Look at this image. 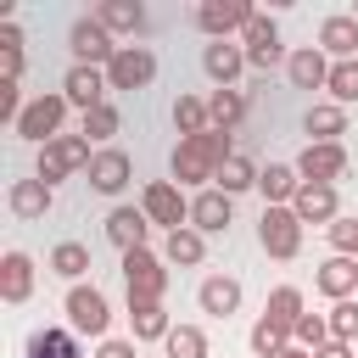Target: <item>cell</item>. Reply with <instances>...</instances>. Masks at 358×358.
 <instances>
[{
	"instance_id": "1",
	"label": "cell",
	"mask_w": 358,
	"mask_h": 358,
	"mask_svg": "<svg viewBox=\"0 0 358 358\" xmlns=\"http://www.w3.org/2000/svg\"><path fill=\"white\" fill-rule=\"evenodd\" d=\"M229 157H235V140H229V134H218V129L190 134V140L173 145V179H179V185H207V179H218V168H224Z\"/></svg>"
},
{
	"instance_id": "2",
	"label": "cell",
	"mask_w": 358,
	"mask_h": 358,
	"mask_svg": "<svg viewBox=\"0 0 358 358\" xmlns=\"http://www.w3.org/2000/svg\"><path fill=\"white\" fill-rule=\"evenodd\" d=\"M62 117H67V95H62V90H45V95H34V101L22 106V117L11 123V134L28 140V145H50V140L62 134Z\"/></svg>"
},
{
	"instance_id": "3",
	"label": "cell",
	"mask_w": 358,
	"mask_h": 358,
	"mask_svg": "<svg viewBox=\"0 0 358 358\" xmlns=\"http://www.w3.org/2000/svg\"><path fill=\"white\" fill-rule=\"evenodd\" d=\"M106 324H112L106 291H101V285H67V330H73V336L106 341Z\"/></svg>"
},
{
	"instance_id": "4",
	"label": "cell",
	"mask_w": 358,
	"mask_h": 358,
	"mask_svg": "<svg viewBox=\"0 0 358 358\" xmlns=\"http://www.w3.org/2000/svg\"><path fill=\"white\" fill-rule=\"evenodd\" d=\"M90 140L84 134H56L50 145H39V168H34V179H45V185H56V179H67V173H78V168H90Z\"/></svg>"
},
{
	"instance_id": "5",
	"label": "cell",
	"mask_w": 358,
	"mask_h": 358,
	"mask_svg": "<svg viewBox=\"0 0 358 358\" xmlns=\"http://www.w3.org/2000/svg\"><path fill=\"white\" fill-rule=\"evenodd\" d=\"M123 285H129V302H162V291H168V268H162V257H157L151 246L123 252Z\"/></svg>"
},
{
	"instance_id": "6",
	"label": "cell",
	"mask_w": 358,
	"mask_h": 358,
	"mask_svg": "<svg viewBox=\"0 0 358 358\" xmlns=\"http://www.w3.org/2000/svg\"><path fill=\"white\" fill-rule=\"evenodd\" d=\"M257 241H263L268 257L291 263V257L302 252V218H296L291 207H263V218H257Z\"/></svg>"
},
{
	"instance_id": "7",
	"label": "cell",
	"mask_w": 358,
	"mask_h": 358,
	"mask_svg": "<svg viewBox=\"0 0 358 358\" xmlns=\"http://www.w3.org/2000/svg\"><path fill=\"white\" fill-rule=\"evenodd\" d=\"M140 213H145L151 224H162L168 235L190 224V201L179 196V185H173V179H151V185L140 190Z\"/></svg>"
},
{
	"instance_id": "8",
	"label": "cell",
	"mask_w": 358,
	"mask_h": 358,
	"mask_svg": "<svg viewBox=\"0 0 358 358\" xmlns=\"http://www.w3.org/2000/svg\"><path fill=\"white\" fill-rule=\"evenodd\" d=\"M257 11L246 6V0H201L196 6V28L207 34V39H229V34H246V22H252Z\"/></svg>"
},
{
	"instance_id": "9",
	"label": "cell",
	"mask_w": 358,
	"mask_h": 358,
	"mask_svg": "<svg viewBox=\"0 0 358 358\" xmlns=\"http://www.w3.org/2000/svg\"><path fill=\"white\" fill-rule=\"evenodd\" d=\"M157 78V56L145 45H117V56L106 62V84L112 90H145Z\"/></svg>"
},
{
	"instance_id": "10",
	"label": "cell",
	"mask_w": 358,
	"mask_h": 358,
	"mask_svg": "<svg viewBox=\"0 0 358 358\" xmlns=\"http://www.w3.org/2000/svg\"><path fill=\"white\" fill-rule=\"evenodd\" d=\"M106 67H84V62H73L67 67V78H62V95H67V106H78V112H95V106H106Z\"/></svg>"
},
{
	"instance_id": "11",
	"label": "cell",
	"mask_w": 358,
	"mask_h": 358,
	"mask_svg": "<svg viewBox=\"0 0 358 358\" xmlns=\"http://www.w3.org/2000/svg\"><path fill=\"white\" fill-rule=\"evenodd\" d=\"M67 45H73V56L84 62V67H106L112 56H117V45H112V34L95 22V17H78L73 28H67Z\"/></svg>"
},
{
	"instance_id": "12",
	"label": "cell",
	"mask_w": 358,
	"mask_h": 358,
	"mask_svg": "<svg viewBox=\"0 0 358 358\" xmlns=\"http://www.w3.org/2000/svg\"><path fill=\"white\" fill-rule=\"evenodd\" d=\"M296 173H302L308 185H336V179L347 173V151H341V140H336V145L308 140V145H302V157H296Z\"/></svg>"
},
{
	"instance_id": "13",
	"label": "cell",
	"mask_w": 358,
	"mask_h": 358,
	"mask_svg": "<svg viewBox=\"0 0 358 358\" xmlns=\"http://www.w3.org/2000/svg\"><path fill=\"white\" fill-rule=\"evenodd\" d=\"M129 173H134V162H129V151H117V145H101V151L90 157V168H84L90 190H101V196H117V190L129 185Z\"/></svg>"
},
{
	"instance_id": "14",
	"label": "cell",
	"mask_w": 358,
	"mask_h": 358,
	"mask_svg": "<svg viewBox=\"0 0 358 358\" xmlns=\"http://www.w3.org/2000/svg\"><path fill=\"white\" fill-rule=\"evenodd\" d=\"M291 213H296L302 224H324V229H330V224L341 218V196H336V185H308V179H302Z\"/></svg>"
},
{
	"instance_id": "15",
	"label": "cell",
	"mask_w": 358,
	"mask_h": 358,
	"mask_svg": "<svg viewBox=\"0 0 358 358\" xmlns=\"http://www.w3.org/2000/svg\"><path fill=\"white\" fill-rule=\"evenodd\" d=\"M285 78H291V90H324L330 84V56L319 45H302V50L285 56Z\"/></svg>"
},
{
	"instance_id": "16",
	"label": "cell",
	"mask_w": 358,
	"mask_h": 358,
	"mask_svg": "<svg viewBox=\"0 0 358 358\" xmlns=\"http://www.w3.org/2000/svg\"><path fill=\"white\" fill-rule=\"evenodd\" d=\"M235 224V196H224V190H201L196 201H190V229H201V235H224Z\"/></svg>"
},
{
	"instance_id": "17",
	"label": "cell",
	"mask_w": 358,
	"mask_h": 358,
	"mask_svg": "<svg viewBox=\"0 0 358 358\" xmlns=\"http://www.w3.org/2000/svg\"><path fill=\"white\" fill-rule=\"evenodd\" d=\"M319 50L330 62H358V22H352V11H336V17L319 22Z\"/></svg>"
},
{
	"instance_id": "18",
	"label": "cell",
	"mask_w": 358,
	"mask_h": 358,
	"mask_svg": "<svg viewBox=\"0 0 358 358\" xmlns=\"http://www.w3.org/2000/svg\"><path fill=\"white\" fill-rule=\"evenodd\" d=\"M201 67H207V78H213L218 90H235V78H241V67H246V45L213 39V45L201 50Z\"/></svg>"
},
{
	"instance_id": "19",
	"label": "cell",
	"mask_w": 358,
	"mask_h": 358,
	"mask_svg": "<svg viewBox=\"0 0 358 358\" xmlns=\"http://www.w3.org/2000/svg\"><path fill=\"white\" fill-rule=\"evenodd\" d=\"M145 235H151V218H145L140 207H112V213H106V241H112L117 252H140Z\"/></svg>"
},
{
	"instance_id": "20",
	"label": "cell",
	"mask_w": 358,
	"mask_h": 358,
	"mask_svg": "<svg viewBox=\"0 0 358 358\" xmlns=\"http://www.w3.org/2000/svg\"><path fill=\"white\" fill-rule=\"evenodd\" d=\"M50 201H56V185H45V179H11V190H6V207L17 218H45Z\"/></svg>"
},
{
	"instance_id": "21",
	"label": "cell",
	"mask_w": 358,
	"mask_h": 358,
	"mask_svg": "<svg viewBox=\"0 0 358 358\" xmlns=\"http://www.w3.org/2000/svg\"><path fill=\"white\" fill-rule=\"evenodd\" d=\"M0 296H6L11 308H22V302L34 296V257H28V252H6V257H0Z\"/></svg>"
},
{
	"instance_id": "22",
	"label": "cell",
	"mask_w": 358,
	"mask_h": 358,
	"mask_svg": "<svg viewBox=\"0 0 358 358\" xmlns=\"http://www.w3.org/2000/svg\"><path fill=\"white\" fill-rule=\"evenodd\" d=\"M257 190H263V201H268V207H291V201H296V190H302L296 162H268V168L257 173Z\"/></svg>"
},
{
	"instance_id": "23",
	"label": "cell",
	"mask_w": 358,
	"mask_h": 358,
	"mask_svg": "<svg viewBox=\"0 0 358 358\" xmlns=\"http://www.w3.org/2000/svg\"><path fill=\"white\" fill-rule=\"evenodd\" d=\"M313 285H319V296L347 302V296L358 291V263H352V257H324V263H319V274H313Z\"/></svg>"
},
{
	"instance_id": "24",
	"label": "cell",
	"mask_w": 358,
	"mask_h": 358,
	"mask_svg": "<svg viewBox=\"0 0 358 358\" xmlns=\"http://www.w3.org/2000/svg\"><path fill=\"white\" fill-rule=\"evenodd\" d=\"M196 302H201V313L229 319V313L241 308V280H235V274H207V280H201V291H196Z\"/></svg>"
},
{
	"instance_id": "25",
	"label": "cell",
	"mask_w": 358,
	"mask_h": 358,
	"mask_svg": "<svg viewBox=\"0 0 358 358\" xmlns=\"http://www.w3.org/2000/svg\"><path fill=\"white\" fill-rule=\"evenodd\" d=\"M90 17H95L106 34H140V28H145V6H134V0H101Z\"/></svg>"
},
{
	"instance_id": "26",
	"label": "cell",
	"mask_w": 358,
	"mask_h": 358,
	"mask_svg": "<svg viewBox=\"0 0 358 358\" xmlns=\"http://www.w3.org/2000/svg\"><path fill=\"white\" fill-rule=\"evenodd\" d=\"M302 129H308L319 145H336V134H347V106H336V101H313L308 117H302Z\"/></svg>"
},
{
	"instance_id": "27",
	"label": "cell",
	"mask_w": 358,
	"mask_h": 358,
	"mask_svg": "<svg viewBox=\"0 0 358 358\" xmlns=\"http://www.w3.org/2000/svg\"><path fill=\"white\" fill-rule=\"evenodd\" d=\"M129 324H134V341H168L173 336V319L162 302H129Z\"/></svg>"
},
{
	"instance_id": "28",
	"label": "cell",
	"mask_w": 358,
	"mask_h": 358,
	"mask_svg": "<svg viewBox=\"0 0 358 358\" xmlns=\"http://www.w3.org/2000/svg\"><path fill=\"white\" fill-rule=\"evenodd\" d=\"M201 257H207V235H201V229H190V224H185V229H173V235L162 241V263H179V268H196Z\"/></svg>"
},
{
	"instance_id": "29",
	"label": "cell",
	"mask_w": 358,
	"mask_h": 358,
	"mask_svg": "<svg viewBox=\"0 0 358 358\" xmlns=\"http://www.w3.org/2000/svg\"><path fill=\"white\" fill-rule=\"evenodd\" d=\"M241 117H246V95H241V90H213V95H207V123H213L218 134H229Z\"/></svg>"
},
{
	"instance_id": "30",
	"label": "cell",
	"mask_w": 358,
	"mask_h": 358,
	"mask_svg": "<svg viewBox=\"0 0 358 358\" xmlns=\"http://www.w3.org/2000/svg\"><path fill=\"white\" fill-rule=\"evenodd\" d=\"M257 173H263V168H257L252 157H241V151H235V157H229V162L218 168V179H213V190H224V196H241V190H257Z\"/></svg>"
},
{
	"instance_id": "31",
	"label": "cell",
	"mask_w": 358,
	"mask_h": 358,
	"mask_svg": "<svg viewBox=\"0 0 358 358\" xmlns=\"http://www.w3.org/2000/svg\"><path fill=\"white\" fill-rule=\"evenodd\" d=\"M84 268H90V246H78V241H56L50 246V274L84 285Z\"/></svg>"
},
{
	"instance_id": "32",
	"label": "cell",
	"mask_w": 358,
	"mask_h": 358,
	"mask_svg": "<svg viewBox=\"0 0 358 358\" xmlns=\"http://www.w3.org/2000/svg\"><path fill=\"white\" fill-rule=\"evenodd\" d=\"M28 358H84L73 330H34L28 336Z\"/></svg>"
},
{
	"instance_id": "33",
	"label": "cell",
	"mask_w": 358,
	"mask_h": 358,
	"mask_svg": "<svg viewBox=\"0 0 358 358\" xmlns=\"http://www.w3.org/2000/svg\"><path fill=\"white\" fill-rule=\"evenodd\" d=\"M173 129H179V140L207 134V129H213V123H207V101H201V95H179V101H173Z\"/></svg>"
},
{
	"instance_id": "34",
	"label": "cell",
	"mask_w": 358,
	"mask_h": 358,
	"mask_svg": "<svg viewBox=\"0 0 358 358\" xmlns=\"http://www.w3.org/2000/svg\"><path fill=\"white\" fill-rule=\"evenodd\" d=\"M263 313H268L274 324H285V330H291V324H296V319H302L308 308H302V291H296V285H274V291H268V308H263Z\"/></svg>"
},
{
	"instance_id": "35",
	"label": "cell",
	"mask_w": 358,
	"mask_h": 358,
	"mask_svg": "<svg viewBox=\"0 0 358 358\" xmlns=\"http://www.w3.org/2000/svg\"><path fill=\"white\" fill-rule=\"evenodd\" d=\"M285 347H291V330H285V324H274V319L263 313V319L252 324V352H257V358H280Z\"/></svg>"
},
{
	"instance_id": "36",
	"label": "cell",
	"mask_w": 358,
	"mask_h": 358,
	"mask_svg": "<svg viewBox=\"0 0 358 358\" xmlns=\"http://www.w3.org/2000/svg\"><path fill=\"white\" fill-rule=\"evenodd\" d=\"M330 341V319L324 313H302L296 324H291V347H302V352H319Z\"/></svg>"
},
{
	"instance_id": "37",
	"label": "cell",
	"mask_w": 358,
	"mask_h": 358,
	"mask_svg": "<svg viewBox=\"0 0 358 358\" xmlns=\"http://www.w3.org/2000/svg\"><path fill=\"white\" fill-rule=\"evenodd\" d=\"M162 347H168V358H207V330L201 324H173V336Z\"/></svg>"
},
{
	"instance_id": "38",
	"label": "cell",
	"mask_w": 358,
	"mask_h": 358,
	"mask_svg": "<svg viewBox=\"0 0 358 358\" xmlns=\"http://www.w3.org/2000/svg\"><path fill=\"white\" fill-rule=\"evenodd\" d=\"M117 129H123V117H117V106L106 101V106H95V112H84V129H78V134H84L90 145H101V140H112Z\"/></svg>"
},
{
	"instance_id": "39",
	"label": "cell",
	"mask_w": 358,
	"mask_h": 358,
	"mask_svg": "<svg viewBox=\"0 0 358 358\" xmlns=\"http://www.w3.org/2000/svg\"><path fill=\"white\" fill-rule=\"evenodd\" d=\"M330 101L336 106H352L358 101V62H330Z\"/></svg>"
},
{
	"instance_id": "40",
	"label": "cell",
	"mask_w": 358,
	"mask_h": 358,
	"mask_svg": "<svg viewBox=\"0 0 358 358\" xmlns=\"http://www.w3.org/2000/svg\"><path fill=\"white\" fill-rule=\"evenodd\" d=\"M324 319H330V341H358V302H352V296L336 302Z\"/></svg>"
},
{
	"instance_id": "41",
	"label": "cell",
	"mask_w": 358,
	"mask_h": 358,
	"mask_svg": "<svg viewBox=\"0 0 358 358\" xmlns=\"http://www.w3.org/2000/svg\"><path fill=\"white\" fill-rule=\"evenodd\" d=\"M324 235H330V252H336V257H352V263H358V218H347V213H341Z\"/></svg>"
},
{
	"instance_id": "42",
	"label": "cell",
	"mask_w": 358,
	"mask_h": 358,
	"mask_svg": "<svg viewBox=\"0 0 358 358\" xmlns=\"http://www.w3.org/2000/svg\"><path fill=\"white\" fill-rule=\"evenodd\" d=\"M241 39H246V50H274V45H280V22L257 11V17L246 22V34H241Z\"/></svg>"
},
{
	"instance_id": "43",
	"label": "cell",
	"mask_w": 358,
	"mask_h": 358,
	"mask_svg": "<svg viewBox=\"0 0 358 358\" xmlns=\"http://www.w3.org/2000/svg\"><path fill=\"white\" fill-rule=\"evenodd\" d=\"M95 358H134V341H117V336H106V341L95 347Z\"/></svg>"
},
{
	"instance_id": "44",
	"label": "cell",
	"mask_w": 358,
	"mask_h": 358,
	"mask_svg": "<svg viewBox=\"0 0 358 358\" xmlns=\"http://www.w3.org/2000/svg\"><path fill=\"white\" fill-rule=\"evenodd\" d=\"M313 358H352V341H324Z\"/></svg>"
},
{
	"instance_id": "45",
	"label": "cell",
	"mask_w": 358,
	"mask_h": 358,
	"mask_svg": "<svg viewBox=\"0 0 358 358\" xmlns=\"http://www.w3.org/2000/svg\"><path fill=\"white\" fill-rule=\"evenodd\" d=\"M280 358H313V352H302V347H285V352H280Z\"/></svg>"
},
{
	"instance_id": "46",
	"label": "cell",
	"mask_w": 358,
	"mask_h": 358,
	"mask_svg": "<svg viewBox=\"0 0 358 358\" xmlns=\"http://www.w3.org/2000/svg\"><path fill=\"white\" fill-rule=\"evenodd\" d=\"M352 22H358V6H352Z\"/></svg>"
}]
</instances>
